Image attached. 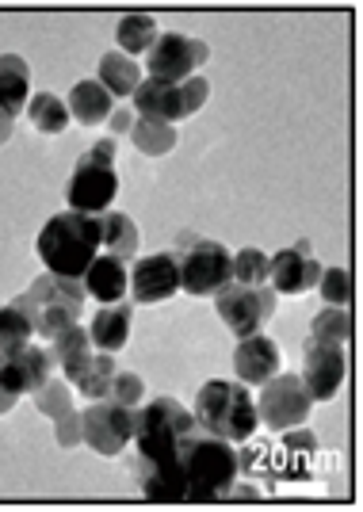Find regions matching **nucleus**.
Segmentation results:
<instances>
[{
    "instance_id": "1",
    "label": "nucleus",
    "mask_w": 363,
    "mask_h": 512,
    "mask_svg": "<svg viewBox=\"0 0 363 512\" xmlns=\"http://www.w3.org/2000/svg\"><path fill=\"white\" fill-rule=\"evenodd\" d=\"M203 425L176 398L134 409V478L150 501H184V470Z\"/></svg>"
},
{
    "instance_id": "2",
    "label": "nucleus",
    "mask_w": 363,
    "mask_h": 512,
    "mask_svg": "<svg viewBox=\"0 0 363 512\" xmlns=\"http://www.w3.org/2000/svg\"><path fill=\"white\" fill-rule=\"evenodd\" d=\"M100 241H104L100 214L65 211L46 222L35 249L43 256L46 272L65 279H81L88 272V264L100 256Z\"/></svg>"
},
{
    "instance_id": "3",
    "label": "nucleus",
    "mask_w": 363,
    "mask_h": 512,
    "mask_svg": "<svg viewBox=\"0 0 363 512\" xmlns=\"http://www.w3.org/2000/svg\"><path fill=\"white\" fill-rule=\"evenodd\" d=\"M85 299L88 295H85V287H81V279H65V276L46 272V276L35 279L12 306L23 310V318L31 321V329H35L39 337L54 341L62 329L77 325V318L85 314Z\"/></svg>"
},
{
    "instance_id": "4",
    "label": "nucleus",
    "mask_w": 363,
    "mask_h": 512,
    "mask_svg": "<svg viewBox=\"0 0 363 512\" xmlns=\"http://www.w3.org/2000/svg\"><path fill=\"white\" fill-rule=\"evenodd\" d=\"M237 451L230 440L214 436V432H199L188 455V470H184V501L188 505H207V501H222L234 493L237 482Z\"/></svg>"
},
{
    "instance_id": "5",
    "label": "nucleus",
    "mask_w": 363,
    "mask_h": 512,
    "mask_svg": "<svg viewBox=\"0 0 363 512\" xmlns=\"http://www.w3.org/2000/svg\"><path fill=\"white\" fill-rule=\"evenodd\" d=\"M192 413L207 432L230 440V444L253 440V432H257V425H260L257 402L249 398L245 383H230V379H211V383L203 386V390L195 394Z\"/></svg>"
},
{
    "instance_id": "6",
    "label": "nucleus",
    "mask_w": 363,
    "mask_h": 512,
    "mask_svg": "<svg viewBox=\"0 0 363 512\" xmlns=\"http://www.w3.org/2000/svg\"><path fill=\"white\" fill-rule=\"evenodd\" d=\"M119 195V172H115V142L104 138L96 142L88 153H81L77 169L69 176V188H65V199H69V211L81 214H104Z\"/></svg>"
},
{
    "instance_id": "7",
    "label": "nucleus",
    "mask_w": 363,
    "mask_h": 512,
    "mask_svg": "<svg viewBox=\"0 0 363 512\" xmlns=\"http://www.w3.org/2000/svg\"><path fill=\"white\" fill-rule=\"evenodd\" d=\"M176 245H180V253H176L180 291L203 299V295H218L234 279V253L222 241H211V237L199 234H180Z\"/></svg>"
},
{
    "instance_id": "8",
    "label": "nucleus",
    "mask_w": 363,
    "mask_h": 512,
    "mask_svg": "<svg viewBox=\"0 0 363 512\" xmlns=\"http://www.w3.org/2000/svg\"><path fill=\"white\" fill-rule=\"evenodd\" d=\"M207 81L203 77H188L180 85H165V81H142L134 92V111L138 119H161V123H176L188 119L199 107L207 104Z\"/></svg>"
},
{
    "instance_id": "9",
    "label": "nucleus",
    "mask_w": 363,
    "mask_h": 512,
    "mask_svg": "<svg viewBox=\"0 0 363 512\" xmlns=\"http://www.w3.org/2000/svg\"><path fill=\"white\" fill-rule=\"evenodd\" d=\"M218 318L226 321V329L241 337H253L260 333V325L268 318H276V291L264 283V287H241V283H226L218 295Z\"/></svg>"
},
{
    "instance_id": "10",
    "label": "nucleus",
    "mask_w": 363,
    "mask_h": 512,
    "mask_svg": "<svg viewBox=\"0 0 363 512\" xmlns=\"http://www.w3.org/2000/svg\"><path fill=\"white\" fill-rule=\"evenodd\" d=\"M257 398V417L264 425L272 428V432H287V428L302 425L306 417H310V406H314V398H310V390L302 386L299 375H272L268 383H260Z\"/></svg>"
},
{
    "instance_id": "11",
    "label": "nucleus",
    "mask_w": 363,
    "mask_h": 512,
    "mask_svg": "<svg viewBox=\"0 0 363 512\" xmlns=\"http://www.w3.org/2000/svg\"><path fill=\"white\" fill-rule=\"evenodd\" d=\"M134 440V409L100 398L81 413V444L100 455H119Z\"/></svg>"
},
{
    "instance_id": "12",
    "label": "nucleus",
    "mask_w": 363,
    "mask_h": 512,
    "mask_svg": "<svg viewBox=\"0 0 363 512\" xmlns=\"http://www.w3.org/2000/svg\"><path fill=\"white\" fill-rule=\"evenodd\" d=\"M207 62V43L188 39V35H157L150 46V81H165V85H180L195 77V69Z\"/></svg>"
},
{
    "instance_id": "13",
    "label": "nucleus",
    "mask_w": 363,
    "mask_h": 512,
    "mask_svg": "<svg viewBox=\"0 0 363 512\" xmlns=\"http://www.w3.org/2000/svg\"><path fill=\"white\" fill-rule=\"evenodd\" d=\"M321 264L314 260L310 241H299L291 249H279L276 256H268V283L279 295H302L310 287H318Z\"/></svg>"
},
{
    "instance_id": "14",
    "label": "nucleus",
    "mask_w": 363,
    "mask_h": 512,
    "mask_svg": "<svg viewBox=\"0 0 363 512\" xmlns=\"http://www.w3.org/2000/svg\"><path fill=\"white\" fill-rule=\"evenodd\" d=\"M180 291V264H176V253H157V256H142L134 268H130V295L134 302H169L172 295Z\"/></svg>"
},
{
    "instance_id": "15",
    "label": "nucleus",
    "mask_w": 363,
    "mask_h": 512,
    "mask_svg": "<svg viewBox=\"0 0 363 512\" xmlns=\"http://www.w3.org/2000/svg\"><path fill=\"white\" fill-rule=\"evenodd\" d=\"M344 375H348V363H344L341 344L306 341V371H302L299 379H302V386L310 390V398H314V402H329V398H337Z\"/></svg>"
},
{
    "instance_id": "16",
    "label": "nucleus",
    "mask_w": 363,
    "mask_h": 512,
    "mask_svg": "<svg viewBox=\"0 0 363 512\" xmlns=\"http://www.w3.org/2000/svg\"><path fill=\"white\" fill-rule=\"evenodd\" d=\"M54 375V356H50V348H35V344H27L20 352H12V356H4L0 360V386L8 390V394H35L39 386H46V379Z\"/></svg>"
},
{
    "instance_id": "17",
    "label": "nucleus",
    "mask_w": 363,
    "mask_h": 512,
    "mask_svg": "<svg viewBox=\"0 0 363 512\" xmlns=\"http://www.w3.org/2000/svg\"><path fill=\"white\" fill-rule=\"evenodd\" d=\"M234 371H237V379H241L245 386L268 383V379L279 371L276 341H268V337H260V333H253V337H241V341H237V352H234Z\"/></svg>"
},
{
    "instance_id": "18",
    "label": "nucleus",
    "mask_w": 363,
    "mask_h": 512,
    "mask_svg": "<svg viewBox=\"0 0 363 512\" xmlns=\"http://www.w3.org/2000/svg\"><path fill=\"white\" fill-rule=\"evenodd\" d=\"M81 287H85V295H92L96 302H123V291L130 287V272L127 264L119 260V256H96L92 264H88V272L81 276Z\"/></svg>"
},
{
    "instance_id": "19",
    "label": "nucleus",
    "mask_w": 363,
    "mask_h": 512,
    "mask_svg": "<svg viewBox=\"0 0 363 512\" xmlns=\"http://www.w3.org/2000/svg\"><path fill=\"white\" fill-rule=\"evenodd\" d=\"M69 119H77L81 127H100L111 119V111H115V100H111V92H107L100 81H81V85L69 92Z\"/></svg>"
},
{
    "instance_id": "20",
    "label": "nucleus",
    "mask_w": 363,
    "mask_h": 512,
    "mask_svg": "<svg viewBox=\"0 0 363 512\" xmlns=\"http://www.w3.org/2000/svg\"><path fill=\"white\" fill-rule=\"evenodd\" d=\"M130 318H134V310H130V302H107L100 306L96 314H92V344L96 348H104V352H119L130 337Z\"/></svg>"
},
{
    "instance_id": "21",
    "label": "nucleus",
    "mask_w": 363,
    "mask_h": 512,
    "mask_svg": "<svg viewBox=\"0 0 363 512\" xmlns=\"http://www.w3.org/2000/svg\"><path fill=\"white\" fill-rule=\"evenodd\" d=\"M31 100V69L20 54H0V111L4 115H20Z\"/></svg>"
},
{
    "instance_id": "22",
    "label": "nucleus",
    "mask_w": 363,
    "mask_h": 512,
    "mask_svg": "<svg viewBox=\"0 0 363 512\" xmlns=\"http://www.w3.org/2000/svg\"><path fill=\"white\" fill-rule=\"evenodd\" d=\"M115 375H119L115 356H111V352H92V356L77 367L73 386L85 394L88 402H100V398H107V390H111V379H115Z\"/></svg>"
},
{
    "instance_id": "23",
    "label": "nucleus",
    "mask_w": 363,
    "mask_h": 512,
    "mask_svg": "<svg viewBox=\"0 0 363 512\" xmlns=\"http://www.w3.org/2000/svg\"><path fill=\"white\" fill-rule=\"evenodd\" d=\"M100 85L111 92V100H123V96H134L138 85H142V73H138V65L123 58V50H111L100 58V77H96Z\"/></svg>"
},
{
    "instance_id": "24",
    "label": "nucleus",
    "mask_w": 363,
    "mask_h": 512,
    "mask_svg": "<svg viewBox=\"0 0 363 512\" xmlns=\"http://www.w3.org/2000/svg\"><path fill=\"white\" fill-rule=\"evenodd\" d=\"M50 356H54V363H62L65 379H73L77 367L92 356V337H88L85 325H69V329H62V333L50 341Z\"/></svg>"
},
{
    "instance_id": "25",
    "label": "nucleus",
    "mask_w": 363,
    "mask_h": 512,
    "mask_svg": "<svg viewBox=\"0 0 363 512\" xmlns=\"http://www.w3.org/2000/svg\"><path fill=\"white\" fill-rule=\"evenodd\" d=\"M100 226H104V241H100V253L119 256L127 264L130 256L138 253V230L123 211H104L100 214Z\"/></svg>"
},
{
    "instance_id": "26",
    "label": "nucleus",
    "mask_w": 363,
    "mask_h": 512,
    "mask_svg": "<svg viewBox=\"0 0 363 512\" xmlns=\"http://www.w3.org/2000/svg\"><path fill=\"white\" fill-rule=\"evenodd\" d=\"M306 341H318V344H348L352 341V314L348 306H325L318 318L310 321V337Z\"/></svg>"
},
{
    "instance_id": "27",
    "label": "nucleus",
    "mask_w": 363,
    "mask_h": 512,
    "mask_svg": "<svg viewBox=\"0 0 363 512\" xmlns=\"http://www.w3.org/2000/svg\"><path fill=\"white\" fill-rule=\"evenodd\" d=\"M115 39H119V46H123L127 54H146V50L157 43V23H153L150 12H130V16L119 20Z\"/></svg>"
},
{
    "instance_id": "28",
    "label": "nucleus",
    "mask_w": 363,
    "mask_h": 512,
    "mask_svg": "<svg viewBox=\"0 0 363 512\" xmlns=\"http://www.w3.org/2000/svg\"><path fill=\"white\" fill-rule=\"evenodd\" d=\"M27 111H31V127H39L43 134H62L69 127V107L54 96V92H39L27 100Z\"/></svg>"
},
{
    "instance_id": "29",
    "label": "nucleus",
    "mask_w": 363,
    "mask_h": 512,
    "mask_svg": "<svg viewBox=\"0 0 363 512\" xmlns=\"http://www.w3.org/2000/svg\"><path fill=\"white\" fill-rule=\"evenodd\" d=\"M130 138H134L138 150L150 153V157H161V153H169L176 146V130H172V123H161V119H134Z\"/></svg>"
},
{
    "instance_id": "30",
    "label": "nucleus",
    "mask_w": 363,
    "mask_h": 512,
    "mask_svg": "<svg viewBox=\"0 0 363 512\" xmlns=\"http://www.w3.org/2000/svg\"><path fill=\"white\" fill-rule=\"evenodd\" d=\"M31 321L23 318V310H16L12 302L8 306H0V360L4 356H12V352H20L31 344Z\"/></svg>"
},
{
    "instance_id": "31",
    "label": "nucleus",
    "mask_w": 363,
    "mask_h": 512,
    "mask_svg": "<svg viewBox=\"0 0 363 512\" xmlns=\"http://www.w3.org/2000/svg\"><path fill=\"white\" fill-rule=\"evenodd\" d=\"M35 409L46 413V417H54V421H62L65 413H73V390L62 383V379H46V386L35 390Z\"/></svg>"
},
{
    "instance_id": "32",
    "label": "nucleus",
    "mask_w": 363,
    "mask_h": 512,
    "mask_svg": "<svg viewBox=\"0 0 363 512\" xmlns=\"http://www.w3.org/2000/svg\"><path fill=\"white\" fill-rule=\"evenodd\" d=\"M234 283L241 287H264L268 283V256L260 249H241L234 256Z\"/></svg>"
},
{
    "instance_id": "33",
    "label": "nucleus",
    "mask_w": 363,
    "mask_h": 512,
    "mask_svg": "<svg viewBox=\"0 0 363 512\" xmlns=\"http://www.w3.org/2000/svg\"><path fill=\"white\" fill-rule=\"evenodd\" d=\"M318 291L329 306H348L352 302V276H348V268H321Z\"/></svg>"
},
{
    "instance_id": "34",
    "label": "nucleus",
    "mask_w": 363,
    "mask_h": 512,
    "mask_svg": "<svg viewBox=\"0 0 363 512\" xmlns=\"http://www.w3.org/2000/svg\"><path fill=\"white\" fill-rule=\"evenodd\" d=\"M107 398H111V402H119V406H127V409H138V406H142V398H146V386H142V379H138V375L119 371V375L111 379Z\"/></svg>"
},
{
    "instance_id": "35",
    "label": "nucleus",
    "mask_w": 363,
    "mask_h": 512,
    "mask_svg": "<svg viewBox=\"0 0 363 512\" xmlns=\"http://www.w3.org/2000/svg\"><path fill=\"white\" fill-rule=\"evenodd\" d=\"M58 444H62V448H77V444H81V413H77V409L65 413L62 421H58Z\"/></svg>"
},
{
    "instance_id": "36",
    "label": "nucleus",
    "mask_w": 363,
    "mask_h": 512,
    "mask_svg": "<svg viewBox=\"0 0 363 512\" xmlns=\"http://www.w3.org/2000/svg\"><path fill=\"white\" fill-rule=\"evenodd\" d=\"M134 127V111L130 107H119V111H111V130L115 134H123V130Z\"/></svg>"
},
{
    "instance_id": "37",
    "label": "nucleus",
    "mask_w": 363,
    "mask_h": 512,
    "mask_svg": "<svg viewBox=\"0 0 363 512\" xmlns=\"http://www.w3.org/2000/svg\"><path fill=\"white\" fill-rule=\"evenodd\" d=\"M8 138H12V115H4V111H0V146H4Z\"/></svg>"
},
{
    "instance_id": "38",
    "label": "nucleus",
    "mask_w": 363,
    "mask_h": 512,
    "mask_svg": "<svg viewBox=\"0 0 363 512\" xmlns=\"http://www.w3.org/2000/svg\"><path fill=\"white\" fill-rule=\"evenodd\" d=\"M8 409H16V394H8V390L0 386V417H4Z\"/></svg>"
}]
</instances>
